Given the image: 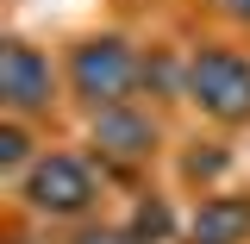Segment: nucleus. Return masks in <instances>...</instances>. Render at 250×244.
I'll return each instance as SVG.
<instances>
[{
	"mask_svg": "<svg viewBox=\"0 0 250 244\" xmlns=\"http://www.w3.org/2000/svg\"><path fill=\"white\" fill-rule=\"evenodd\" d=\"M144 63L138 50L125 44V38H88V44H75V57H69V88L82 107L94 113H113V107H131V94L144 88Z\"/></svg>",
	"mask_w": 250,
	"mask_h": 244,
	"instance_id": "obj_1",
	"label": "nucleus"
},
{
	"mask_svg": "<svg viewBox=\"0 0 250 244\" xmlns=\"http://www.w3.org/2000/svg\"><path fill=\"white\" fill-rule=\"evenodd\" d=\"M19 200L38 219H82L94 207V169L69 151H50L19 176Z\"/></svg>",
	"mask_w": 250,
	"mask_h": 244,
	"instance_id": "obj_2",
	"label": "nucleus"
},
{
	"mask_svg": "<svg viewBox=\"0 0 250 244\" xmlns=\"http://www.w3.org/2000/svg\"><path fill=\"white\" fill-rule=\"evenodd\" d=\"M188 94L194 107L219 125H250V63L238 50H219L207 44L200 57L188 63Z\"/></svg>",
	"mask_w": 250,
	"mask_h": 244,
	"instance_id": "obj_3",
	"label": "nucleus"
},
{
	"mask_svg": "<svg viewBox=\"0 0 250 244\" xmlns=\"http://www.w3.org/2000/svg\"><path fill=\"white\" fill-rule=\"evenodd\" d=\"M0 100H6V119L50 113V63L38 57L25 38H6L0 44Z\"/></svg>",
	"mask_w": 250,
	"mask_h": 244,
	"instance_id": "obj_4",
	"label": "nucleus"
},
{
	"mask_svg": "<svg viewBox=\"0 0 250 244\" xmlns=\"http://www.w3.org/2000/svg\"><path fill=\"white\" fill-rule=\"evenodd\" d=\"M94 144L100 156H113L125 169H138V163H150L156 151V119L144 107H113V113H94Z\"/></svg>",
	"mask_w": 250,
	"mask_h": 244,
	"instance_id": "obj_5",
	"label": "nucleus"
},
{
	"mask_svg": "<svg viewBox=\"0 0 250 244\" xmlns=\"http://www.w3.org/2000/svg\"><path fill=\"white\" fill-rule=\"evenodd\" d=\"M250 238V194H213L188 219V244H244Z\"/></svg>",
	"mask_w": 250,
	"mask_h": 244,
	"instance_id": "obj_6",
	"label": "nucleus"
},
{
	"mask_svg": "<svg viewBox=\"0 0 250 244\" xmlns=\"http://www.w3.org/2000/svg\"><path fill=\"white\" fill-rule=\"evenodd\" d=\"M0 169H6V176H25L31 169V132H25V119L0 125Z\"/></svg>",
	"mask_w": 250,
	"mask_h": 244,
	"instance_id": "obj_7",
	"label": "nucleus"
},
{
	"mask_svg": "<svg viewBox=\"0 0 250 244\" xmlns=\"http://www.w3.org/2000/svg\"><path fill=\"white\" fill-rule=\"evenodd\" d=\"M169 232H175V219H169L163 200H144V207L131 213V238H138V244H163Z\"/></svg>",
	"mask_w": 250,
	"mask_h": 244,
	"instance_id": "obj_8",
	"label": "nucleus"
},
{
	"mask_svg": "<svg viewBox=\"0 0 250 244\" xmlns=\"http://www.w3.org/2000/svg\"><path fill=\"white\" fill-rule=\"evenodd\" d=\"M69 244H138V238H131V225H82Z\"/></svg>",
	"mask_w": 250,
	"mask_h": 244,
	"instance_id": "obj_9",
	"label": "nucleus"
},
{
	"mask_svg": "<svg viewBox=\"0 0 250 244\" xmlns=\"http://www.w3.org/2000/svg\"><path fill=\"white\" fill-rule=\"evenodd\" d=\"M219 6H225V13H231L238 25H250V0H219Z\"/></svg>",
	"mask_w": 250,
	"mask_h": 244,
	"instance_id": "obj_10",
	"label": "nucleus"
}]
</instances>
